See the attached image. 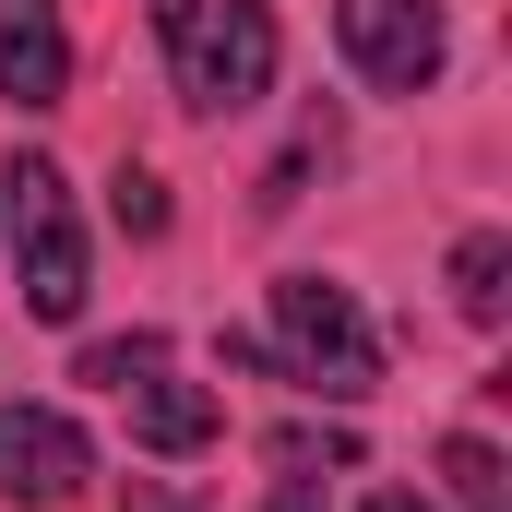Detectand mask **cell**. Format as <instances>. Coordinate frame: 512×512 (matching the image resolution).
<instances>
[{
    "mask_svg": "<svg viewBox=\"0 0 512 512\" xmlns=\"http://www.w3.org/2000/svg\"><path fill=\"white\" fill-rule=\"evenodd\" d=\"M155 36H167L179 108L239 120V108L274 96V12H262V0H155Z\"/></svg>",
    "mask_w": 512,
    "mask_h": 512,
    "instance_id": "6da1fadb",
    "label": "cell"
},
{
    "mask_svg": "<svg viewBox=\"0 0 512 512\" xmlns=\"http://www.w3.org/2000/svg\"><path fill=\"white\" fill-rule=\"evenodd\" d=\"M262 370H286L322 405H370L382 393V334L358 322V298L334 274H274V334H262Z\"/></svg>",
    "mask_w": 512,
    "mask_h": 512,
    "instance_id": "7a4b0ae2",
    "label": "cell"
},
{
    "mask_svg": "<svg viewBox=\"0 0 512 512\" xmlns=\"http://www.w3.org/2000/svg\"><path fill=\"white\" fill-rule=\"evenodd\" d=\"M0 191H12V274H24V310H36V322H84L96 262H84L72 179H60L48 155H12V167H0Z\"/></svg>",
    "mask_w": 512,
    "mask_h": 512,
    "instance_id": "3957f363",
    "label": "cell"
},
{
    "mask_svg": "<svg viewBox=\"0 0 512 512\" xmlns=\"http://www.w3.org/2000/svg\"><path fill=\"white\" fill-rule=\"evenodd\" d=\"M334 36H346L358 84H382V96H429L441 60H453L441 0H334Z\"/></svg>",
    "mask_w": 512,
    "mask_h": 512,
    "instance_id": "277c9868",
    "label": "cell"
},
{
    "mask_svg": "<svg viewBox=\"0 0 512 512\" xmlns=\"http://www.w3.org/2000/svg\"><path fill=\"white\" fill-rule=\"evenodd\" d=\"M84 477H96V453L60 405H0V501H72Z\"/></svg>",
    "mask_w": 512,
    "mask_h": 512,
    "instance_id": "5b68a950",
    "label": "cell"
},
{
    "mask_svg": "<svg viewBox=\"0 0 512 512\" xmlns=\"http://www.w3.org/2000/svg\"><path fill=\"white\" fill-rule=\"evenodd\" d=\"M60 84H72L60 0H0V96L12 108H60Z\"/></svg>",
    "mask_w": 512,
    "mask_h": 512,
    "instance_id": "8992f818",
    "label": "cell"
},
{
    "mask_svg": "<svg viewBox=\"0 0 512 512\" xmlns=\"http://www.w3.org/2000/svg\"><path fill=\"white\" fill-rule=\"evenodd\" d=\"M120 393H131V441H143V453H203V441L227 429V405H215L203 382H179L167 358H155L143 382H120Z\"/></svg>",
    "mask_w": 512,
    "mask_h": 512,
    "instance_id": "52a82bcc",
    "label": "cell"
},
{
    "mask_svg": "<svg viewBox=\"0 0 512 512\" xmlns=\"http://www.w3.org/2000/svg\"><path fill=\"white\" fill-rule=\"evenodd\" d=\"M501 298H512V239L501 227L453 239V310H465V322H501Z\"/></svg>",
    "mask_w": 512,
    "mask_h": 512,
    "instance_id": "ba28073f",
    "label": "cell"
},
{
    "mask_svg": "<svg viewBox=\"0 0 512 512\" xmlns=\"http://www.w3.org/2000/svg\"><path fill=\"white\" fill-rule=\"evenodd\" d=\"M441 477H453V512H512V477H501V453H489L477 429L441 441Z\"/></svg>",
    "mask_w": 512,
    "mask_h": 512,
    "instance_id": "9c48e42d",
    "label": "cell"
},
{
    "mask_svg": "<svg viewBox=\"0 0 512 512\" xmlns=\"http://www.w3.org/2000/svg\"><path fill=\"white\" fill-rule=\"evenodd\" d=\"M108 215H120L131 239H167V179H155V167H131V155H120V179H108Z\"/></svg>",
    "mask_w": 512,
    "mask_h": 512,
    "instance_id": "30bf717a",
    "label": "cell"
},
{
    "mask_svg": "<svg viewBox=\"0 0 512 512\" xmlns=\"http://www.w3.org/2000/svg\"><path fill=\"white\" fill-rule=\"evenodd\" d=\"M155 358H167V346H155V334H120V346H84V382H143V370H155Z\"/></svg>",
    "mask_w": 512,
    "mask_h": 512,
    "instance_id": "8fae6325",
    "label": "cell"
},
{
    "mask_svg": "<svg viewBox=\"0 0 512 512\" xmlns=\"http://www.w3.org/2000/svg\"><path fill=\"white\" fill-rule=\"evenodd\" d=\"M131 512H179V501H167V489H143V477H131Z\"/></svg>",
    "mask_w": 512,
    "mask_h": 512,
    "instance_id": "7c38bea8",
    "label": "cell"
},
{
    "mask_svg": "<svg viewBox=\"0 0 512 512\" xmlns=\"http://www.w3.org/2000/svg\"><path fill=\"white\" fill-rule=\"evenodd\" d=\"M370 512H429V501H417V489H382V501H370Z\"/></svg>",
    "mask_w": 512,
    "mask_h": 512,
    "instance_id": "4fadbf2b",
    "label": "cell"
},
{
    "mask_svg": "<svg viewBox=\"0 0 512 512\" xmlns=\"http://www.w3.org/2000/svg\"><path fill=\"white\" fill-rule=\"evenodd\" d=\"M274 512H322V501H310V489H274Z\"/></svg>",
    "mask_w": 512,
    "mask_h": 512,
    "instance_id": "5bb4252c",
    "label": "cell"
}]
</instances>
